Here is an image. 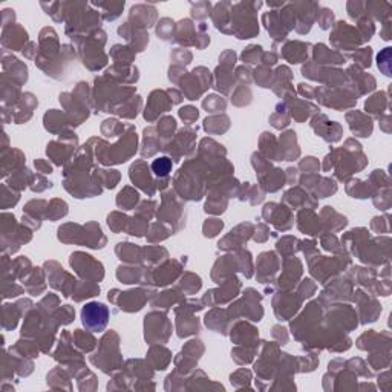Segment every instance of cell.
Listing matches in <instances>:
<instances>
[{"instance_id":"28","label":"cell","mask_w":392,"mask_h":392,"mask_svg":"<svg viewBox=\"0 0 392 392\" xmlns=\"http://www.w3.org/2000/svg\"><path fill=\"white\" fill-rule=\"evenodd\" d=\"M202 106L207 109V112H221L225 111V101L222 98H219L218 95H210L207 97V100H204Z\"/></svg>"},{"instance_id":"35","label":"cell","mask_w":392,"mask_h":392,"mask_svg":"<svg viewBox=\"0 0 392 392\" xmlns=\"http://www.w3.org/2000/svg\"><path fill=\"white\" fill-rule=\"evenodd\" d=\"M123 130V126L117 120H108L101 126V132L106 133V136H117Z\"/></svg>"},{"instance_id":"18","label":"cell","mask_w":392,"mask_h":392,"mask_svg":"<svg viewBox=\"0 0 392 392\" xmlns=\"http://www.w3.org/2000/svg\"><path fill=\"white\" fill-rule=\"evenodd\" d=\"M152 172L158 176L160 180L163 178H167L170 170H172V160L167 158V156H161V158H156L153 163H152Z\"/></svg>"},{"instance_id":"40","label":"cell","mask_w":392,"mask_h":392,"mask_svg":"<svg viewBox=\"0 0 392 392\" xmlns=\"http://www.w3.org/2000/svg\"><path fill=\"white\" fill-rule=\"evenodd\" d=\"M14 19H16V14H14L13 10H4V13H2V23H4V26L13 25Z\"/></svg>"},{"instance_id":"14","label":"cell","mask_w":392,"mask_h":392,"mask_svg":"<svg viewBox=\"0 0 392 392\" xmlns=\"http://www.w3.org/2000/svg\"><path fill=\"white\" fill-rule=\"evenodd\" d=\"M314 58L317 60V63H336V64H340V63L345 61V58L342 55H339L337 52H333L325 45H317L316 46Z\"/></svg>"},{"instance_id":"10","label":"cell","mask_w":392,"mask_h":392,"mask_svg":"<svg viewBox=\"0 0 392 392\" xmlns=\"http://www.w3.org/2000/svg\"><path fill=\"white\" fill-rule=\"evenodd\" d=\"M23 300L14 303V305H4V330H14L17 327V322L20 319V316L23 314L25 311L28 309H23Z\"/></svg>"},{"instance_id":"12","label":"cell","mask_w":392,"mask_h":392,"mask_svg":"<svg viewBox=\"0 0 392 392\" xmlns=\"http://www.w3.org/2000/svg\"><path fill=\"white\" fill-rule=\"evenodd\" d=\"M149 362L155 366V369H166L170 362V352L163 346H153L149 352Z\"/></svg>"},{"instance_id":"37","label":"cell","mask_w":392,"mask_h":392,"mask_svg":"<svg viewBox=\"0 0 392 392\" xmlns=\"http://www.w3.org/2000/svg\"><path fill=\"white\" fill-rule=\"evenodd\" d=\"M334 20V16H333V11L330 10H322V13L319 14V25L322 29H328L331 26Z\"/></svg>"},{"instance_id":"1","label":"cell","mask_w":392,"mask_h":392,"mask_svg":"<svg viewBox=\"0 0 392 392\" xmlns=\"http://www.w3.org/2000/svg\"><path fill=\"white\" fill-rule=\"evenodd\" d=\"M31 239V231L23 227H17L14 215L4 213L2 215V250L4 255L16 253L23 242Z\"/></svg>"},{"instance_id":"13","label":"cell","mask_w":392,"mask_h":392,"mask_svg":"<svg viewBox=\"0 0 392 392\" xmlns=\"http://www.w3.org/2000/svg\"><path fill=\"white\" fill-rule=\"evenodd\" d=\"M306 48L308 45L305 43H299V42L288 43L283 48V57L290 60V63H300L306 57Z\"/></svg>"},{"instance_id":"23","label":"cell","mask_w":392,"mask_h":392,"mask_svg":"<svg viewBox=\"0 0 392 392\" xmlns=\"http://www.w3.org/2000/svg\"><path fill=\"white\" fill-rule=\"evenodd\" d=\"M19 193L17 192H14V189H11V187H8L7 184H2V208L5 210V208H10V207H13V205H16L17 204V201H19Z\"/></svg>"},{"instance_id":"34","label":"cell","mask_w":392,"mask_h":392,"mask_svg":"<svg viewBox=\"0 0 392 392\" xmlns=\"http://www.w3.org/2000/svg\"><path fill=\"white\" fill-rule=\"evenodd\" d=\"M175 300H178L176 293L172 291H164L163 294H160V297L153 300V306H163V308H169Z\"/></svg>"},{"instance_id":"24","label":"cell","mask_w":392,"mask_h":392,"mask_svg":"<svg viewBox=\"0 0 392 392\" xmlns=\"http://www.w3.org/2000/svg\"><path fill=\"white\" fill-rule=\"evenodd\" d=\"M63 120V115L60 114V112H55V111H49L46 115H45V127L49 130V132H52V133H55V132H58L60 130V123L58 121H61Z\"/></svg>"},{"instance_id":"15","label":"cell","mask_w":392,"mask_h":392,"mask_svg":"<svg viewBox=\"0 0 392 392\" xmlns=\"http://www.w3.org/2000/svg\"><path fill=\"white\" fill-rule=\"evenodd\" d=\"M32 178H34V176L29 173V170H28L26 167H23V169H20V170L11 173L10 181H8V186H10L11 189H14V190H22V189H25L28 184H31Z\"/></svg>"},{"instance_id":"11","label":"cell","mask_w":392,"mask_h":392,"mask_svg":"<svg viewBox=\"0 0 392 392\" xmlns=\"http://www.w3.org/2000/svg\"><path fill=\"white\" fill-rule=\"evenodd\" d=\"M180 273V265H178V262H169V264H166L164 267H161V270L158 268V271H156L155 274H153V282L156 283V285H167V283H170L175 277H176V274Z\"/></svg>"},{"instance_id":"16","label":"cell","mask_w":392,"mask_h":392,"mask_svg":"<svg viewBox=\"0 0 392 392\" xmlns=\"http://www.w3.org/2000/svg\"><path fill=\"white\" fill-rule=\"evenodd\" d=\"M138 193L130 187H126L117 198V205L123 210H132L138 204Z\"/></svg>"},{"instance_id":"9","label":"cell","mask_w":392,"mask_h":392,"mask_svg":"<svg viewBox=\"0 0 392 392\" xmlns=\"http://www.w3.org/2000/svg\"><path fill=\"white\" fill-rule=\"evenodd\" d=\"M17 106H19L17 111L11 114V120H14L17 124H22V123H25L31 118L32 109L37 106V100L32 94H25V95H22Z\"/></svg>"},{"instance_id":"8","label":"cell","mask_w":392,"mask_h":392,"mask_svg":"<svg viewBox=\"0 0 392 392\" xmlns=\"http://www.w3.org/2000/svg\"><path fill=\"white\" fill-rule=\"evenodd\" d=\"M147 300V294H144L142 290H133V291H127V293H120V300H117L115 303L120 305L121 309L124 311H138L142 308V305Z\"/></svg>"},{"instance_id":"3","label":"cell","mask_w":392,"mask_h":392,"mask_svg":"<svg viewBox=\"0 0 392 392\" xmlns=\"http://www.w3.org/2000/svg\"><path fill=\"white\" fill-rule=\"evenodd\" d=\"M70 265L75 268V271L80 274L82 277H92L94 280H101L103 279V271L91 270V267H100L101 264L94 261L92 256L85 255V253H75L70 256Z\"/></svg>"},{"instance_id":"7","label":"cell","mask_w":392,"mask_h":392,"mask_svg":"<svg viewBox=\"0 0 392 392\" xmlns=\"http://www.w3.org/2000/svg\"><path fill=\"white\" fill-rule=\"evenodd\" d=\"M170 104L172 103L167 101L166 92H163V91L152 92V95L149 98V103H147V108L144 111V118L149 120V121H153L161 112H167L170 109Z\"/></svg>"},{"instance_id":"25","label":"cell","mask_w":392,"mask_h":392,"mask_svg":"<svg viewBox=\"0 0 392 392\" xmlns=\"http://www.w3.org/2000/svg\"><path fill=\"white\" fill-rule=\"evenodd\" d=\"M181 287H183V290H184L186 293L193 294V293H196V291L201 288V279H199L198 276L189 273V274H186V276L181 279Z\"/></svg>"},{"instance_id":"26","label":"cell","mask_w":392,"mask_h":392,"mask_svg":"<svg viewBox=\"0 0 392 392\" xmlns=\"http://www.w3.org/2000/svg\"><path fill=\"white\" fill-rule=\"evenodd\" d=\"M127 222H129V218H126V216H123L120 213H112L108 218V224H109V227L115 233H118L121 230H126L127 228Z\"/></svg>"},{"instance_id":"30","label":"cell","mask_w":392,"mask_h":392,"mask_svg":"<svg viewBox=\"0 0 392 392\" xmlns=\"http://www.w3.org/2000/svg\"><path fill=\"white\" fill-rule=\"evenodd\" d=\"M74 316H75V311L72 309V306L64 305V306H61L60 309H57V312H55L54 317L58 319V320H57L58 324L66 325V324H70V322H72Z\"/></svg>"},{"instance_id":"31","label":"cell","mask_w":392,"mask_h":392,"mask_svg":"<svg viewBox=\"0 0 392 392\" xmlns=\"http://www.w3.org/2000/svg\"><path fill=\"white\" fill-rule=\"evenodd\" d=\"M173 22H170L169 19H163L161 23L158 25V29H156V34L158 37H161L163 40H172L173 37Z\"/></svg>"},{"instance_id":"32","label":"cell","mask_w":392,"mask_h":392,"mask_svg":"<svg viewBox=\"0 0 392 392\" xmlns=\"http://www.w3.org/2000/svg\"><path fill=\"white\" fill-rule=\"evenodd\" d=\"M261 55H264L261 46H250L242 52V61L244 63H258Z\"/></svg>"},{"instance_id":"41","label":"cell","mask_w":392,"mask_h":392,"mask_svg":"<svg viewBox=\"0 0 392 392\" xmlns=\"http://www.w3.org/2000/svg\"><path fill=\"white\" fill-rule=\"evenodd\" d=\"M34 164H35L37 170L42 172V173H51V172H52V167H51L45 160H35Z\"/></svg>"},{"instance_id":"21","label":"cell","mask_w":392,"mask_h":392,"mask_svg":"<svg viewBox=\"0 0 392 392\" xmlns=\"http://www.w3.org/2000/svg\"><path fill=\"white\" fill-rule=\"evenodd\" d=\"M111 55L114 57L117 64H123V66H127L132 61V58H133V52L130 51V48H123L120 45L112 48Z\"/></svg>"},{"instance_id":"4","label":"cell","mask_w":392,"mask_h":392,"mask_svg":"<svg viewBox=\"0 0 392 392\" xmlns=\"http://www.w3.org/2000/svg\"><path fill=\"white\" fill-rule=\"evenodd\" d=\"M28 42V32L17 23L4 26L2 32V45L5 49L10 51H20L25 49V45Z\"/></svg>"},{"instance_id":"22","label":"cell","mask_w":392,"mask_h":392,"mask_svg":"<svg viewBox=\"0 0 392 392\" xmlns=\"http://www.w3.org/2000/svg\"><path fill=\"white\" fill-rule=\"evenodd\" d=\"M97 178L98 183L104 184L108 189H114L120 180V175L117 173V170H97Z\"/></svg>"},{"instance_id":"17","label":"cell","mask_w":392,"mask_h":392,"mask_svg":"<svg viewBox=\"0 0 392 392\" xmlns=\"http://www.w3.org/2000/svg\"><path fill=\"white\" fill-rule=\"evenodd\" d=\"M228 126L230 123L227 117H211L204 121V129L210 133H222L228 129Z\"/></svg>"},{"instance_id":"29","label":"cell","mask_w":392,"mask_h":392,"mask_svg":"<svg viewBox=\"0 0 392 392\" xmlns=\"http://www.w3.org/2000/svg\"><path fill=\"white\" fill-rule=\"evenodd\" d=\"M176 129V121L172 117H166L158 124V132L163 138H170L173 130Z\"/></svg>"},{"instance_id":"42","label":"cell","mask_w":392,"mask_h":392,"mask_svg":"<svg viewBox=\"0 0 392 392\" xmlns=\"http://www.w3.org/2000/svg\"><path fill=\"white\" fill-rule=\"evenodd\" d=\"M34 48H35V43H29V46L23 49V55H26L28 58H32V57H34L32 51H37V49H34Z\"/></svg>"},{"instance_id":"19","label":"cell","mask_w":392,"mask_h":392,"mask_svg":"<svg viewBox=\"0 0 392 392\" xmlns=\"http://www.w3.org/2000/svg\"><path fill=\"white\" fill-rule=\"evenodd\" d=\"M74 343L80 348L82 351H91L94 346H95V343H97V340L91 336V334H86V333H83L82 330H77L75 333H74Z\"/></svg>"},{"instance_id":"33","label":"cell","mask_w":392,"mask_h":392,"mask_svg":"<svg viewBox=\"0 0 392 392\" xmlns=\"http://www.w3.org/2000/svg\"><path fill=\"white\" fill-rule=\"evenodd\" d=\"M222 227H224V224L219 219H208L204 224V234L207 238H213L222 230Z\"/></svg>"},{"instance_id":"20","label":"cell","mask_w":392,"mask_h":392,"mask_svg":"<svg viewBox=\"0 0 392 392\" xmlns=\"http://www.w3.org/2000/svg\"><path fill=\"white\" fill-rule=\"evenodd\" d=\"M66 215H67V205L64 201H60V199H54L46 210V218L51 221L60 219Z\"/></svg>"},{"instance_id":"6","label":"cell","mask_w":392,"mask_h":392,"mask_svg":"<svg viewBox=\"0 0 392 392\" xmlns=\"http://www.w3.org/2000/svg\"><path fill=\"white\" fill-rule=\"evenodd\" d=\"M130 180L135 183V186L142 189L150 196L155 193V184H153L152 176L149 173V167L146 166L144 161H138L130 167Z\"/></svg>"},{"instance_id":"36","label":"cell","mask_w":392,"mask_h":392,"mask_svg":"<svg viewBox=\"0 0 392 392\" xmlns=\"http://www.w3.org/2000/svg\"><path fill=\"white\" fill-rule=\"evenodd\" d=\"M23 293V288L16 285L13 280H4V299H8V297H16L19 294Z\"/></svg>"},{"instance_id":"39","label":"cell","mask_w":392,"mask_h":392,"mask_svg":"<svg viewBox=\"0 0 392 392\" xmlns=\"http://www.w3.org/2000/svg\"><path fill=\"white\" fill-rule=\"evenodd\" d=\"M210 11V4H196L193 5V16L198 19H205Z\"/></svg>"},{"instance_id":"2","label":"cell","mask_w":392,"mask_h":392,"mask_svg":"<svg viewBox=\"0 0 392 392\" xmlns=\"http://www.w3.org/2000/svg\"><path fill=\"white\" fill-rule=\"evenodd\" d=\"M109 319V309L103 303L91 302L82 309V322L83 325L94 333H100L106 328Z\"/></svg>"},{"instance_id":"38","label":"cell","mask_w":392,"mask_h":392,"mask_svg":"<svg viewBox=\"0 0 392 392\" xmlns=\"http://www.w3.org/2000/svg\"><path fill=\"white\" fill-rule=\"evenodd\" d=\"M180 117L186 121V123H193L196 118H198V109L192 108V106H187V108H183L180 111Z\"/></svg>"},{"instance_id":"43","label":"cell","mask_w":392,"mask_h":392,"mask_svg":"<svg viewBox=\"0 0 392 392\" xmlns=\"http://www.w3.org/2000/svg\"><path fill=\"white\" fill-rule=\"evenodd\" d=\"M264 60L267 64H274L277 61V57L271 52V54H264Z\"/></svg>"},{"instance_id":"5","label":"cell","mask_w":392,"mask_h":392,"mask_svg":"<svg viewBox=\"0 0 392 392\" xmlns=\"http://www.w3.org/2000/svg\"><path fill=\"white\" fill-rule=\"evenodd\" d=\"M2 64H4V70H5L4 74L8 78H11L13 82H16L19 86L26 83V80H28V67L20 60H17L13 55L10 57L8 52L4 51V54H2Z\"/></svg>"},{"instance_id":"27","label":"cell","mask_w":392,"mask_h":392,"mask_svg":"<svg viewBox=\"0 0 392 392\" xmlns=\"http://www.w3.org/2000/svg\"><path fill=\"white\" fill-rule=\"evenodd\" d=\"M98 293H100V287H98V285H94V283H91V282H83L82 285H78L75 294H82L80 297L77 299L78 302H80V300H83L85 297H92V296H97Z\"/></svg>"}]
</instances>
